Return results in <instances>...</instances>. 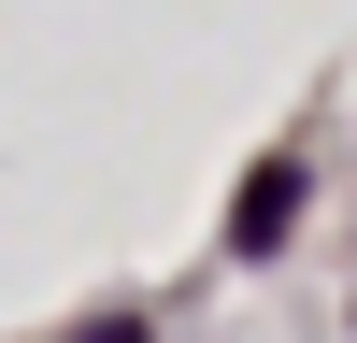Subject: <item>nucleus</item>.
<instances>
[{
    "label": "nucleus",
    "mask_w": 357,
    "mask_h": 343,
    "mask_svg": "<svg viewBox=\"0 0 357 343\" xmlns=\"http://www.w3.org/2000/svg\"><path fill=\"white\" fill-rule=\"evenodd\" d=\"M286 215H301V172H257V200L229 215V243H243V257H272V243H286Z\"/></svg>",
    "instance_id": "nucleus-1"
}]
</instances>
